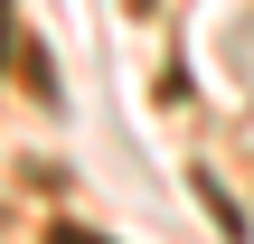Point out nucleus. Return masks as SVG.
I'll return each instance as SVG.
<instances>
[{
  "mask_svg": "<svg viewBox=\"0 0 254 244\" xmlns=\"http://www.w3.org/2000/svg\"><path fill=\"white\" fill-rule=\"evenodd\" d=\"M57 244H94V235H57Z\"/></svg>",
  "mask_w": 254,
  "mask_h": 244,
  "instance_id": "nucleus-1",
  "label": "nucleus"
}]
</instances>
